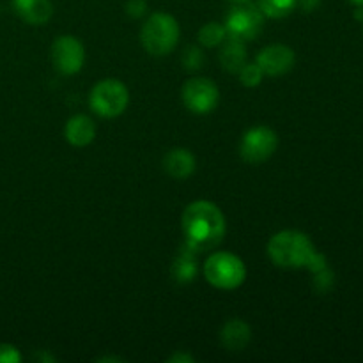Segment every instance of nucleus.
<instances>
[{"label": "nucleus", "mask_w": 363, "mask_h": 363, "mask_svg": "<svg viewBox=\"0 0 363 363\" xmlns=\"http://www.w3.org/2000/svg\"><path fill=\"white\" fill-rule=\"evenodd\" d=\"M181 227L188 248L194 252L211 250L218 247L225 236V215L215 202L195 201L184 208Z\"/></svg>", "instance_id": "f257e3e1"}, {"label": "nucleus", "mask_w": 363, "mask_h": 363, "mask_svg": "<svg viewBox=\"0 0 363 363\" xmlns=\"http://www.w3.org/2000/svg\"><path fill=\"white\" fill-rule=\"evenodd\" d=\"M311 238L301 230L287 229L273 234L268 241V255L279 268L300 269L307 268L315 254Z\"/></svg>", "instance_id": "f03ea898"}, {"label": "nucleus", "mask_w": 363, "mask_h": 363, "mask_svg": "<svg viewBox=\"0 0 363 363\" xmlns=\"http://www.w3.org/2000/svg\"><path fill=\"white\" fill-rule=\"evenodd\" d=\"M181 28L176 18L169 13H152L145 20L140 41L145 52L152 57H165L179 43Z\"/></svg>", "instance_id": "7ed1b4c3"}, {"label": "nucleus", "mask_w": 363, "mask_h": 363, "mask_svg": "<svg viewBox=\"0 0 363 363\" xmlns=\"http://www.w3.org/2000/svg\"><path fill=\"white\" fill-rule=\"evenodd\" d=\"M204 277L220 291H234L247 280V266L243 259L230 252H215L204 262Z\"/></svg>", "instance_id": "20e7f679"}, {"label": "nucleus", "mask_w": 363, "mask_h": 363, "mask_svg": "<svg viewBox=\"0 0 363 363\" xmlns=\"http://www.w3.org/2000/svg\"><path fill=\"white\" fill-rule=\"evenodd\" d=\"M89 105L94 113L105 119H113L126 112L130 105V91L117 78H105L92 87Z\"/></svg>", "instance_id": "39448f33"}, {"label": "nucleus", "mask_w": 363, "mask_h": 363, "mask_svg": "<svg viewBox=\"0 0 363 363\" xmlns=\"http://www.w3.org/2000/svg\"><path fill=\"white\" fill-rule=\"evenodd\" d=\"M223 25H225L227 38L247 43L261 34L262 27H264V14L252 0L234 4Z\"/></svg>", "instance_id": "423d86ee"}, {"label": "nucleus", "mask_w": 363, "mask_h": 363, "mask_svg": "<svg viewBox=\"0 0 363 363\" xmlns=\"http://www.w3.org/2000/svg\"><path fill=\"white\" fill-rule=\"evenodd\" d=\"M279 147V135L268 126H255L245 131L240 144V155L250 165H261L275 155Z\"/></svg>", "instance_id": "0eeeda50"}, {"label": "nucleus", "mask_w": 363, "mask_h": 363, "mask_svg": "<svg viewBox=\"0 0 363 363\" xmlns=\"http://www.w3.org/2000/svg\"><path fill=\"white\" fill-rule=\"evenodd\" d=\"M181 98H183L184 106L190 112L204 116V113L213 112L218 106L220 91L215 82L209 80V78L195 77L183 85Z\"/></svg>", "instance_id": "6e6552de"}, {"label": "nucleus", "mask_w": 363, "mask_h": 363, "mask_svg": "<svg viewBox=\"0 0 363 363\" xmlns=\"http://www.w3.org/2000/svg\"><path fill=\"white\" fill-rule=\"evenodd\" d=\"M52 64L60 74H77L85 64V48L74 35H59L52 45Z\"/></svg>", "instance_id": "1a4fd4ad"}, {"label": "nucleus", "mask_w": 363, "mask_h": 363, "mask_svg": "<svg viewBox=\"0 0 363 363\" xmlns=\"http://www.w3.org/2000/svg\"><path fill=\"white\" fill-rule=\"evenodd\" d=\"M255 64L261 67L264 77H282L294 67L296 53L287 45H269L259 52Z\"/></svg>", "instance_id": "9d476101"}, {"label": "nucleus", "mask_w": 363, "mask_h": 363, "mask_svg": "<svg viewBox=\"0 0 363 363\" xmlns=\"http://www.w3.org/2000/svg\"><path fill=\"white\" fill-rule=\"evenodd\" d=\"M64 138L73 147H87L96 138V124L89 116H73L64 126Z\"/></svg>", "instance_id": "9b49d317"}, {"label": "nucleus", "mask_w": 363, "mask_h": 363, "mask_svg": "<svg viewBox=\"0 0 363 363\" xmlns=\"http://www.w3.org/2000/svg\"><path fill=\"white\" fill-rule=\"evenodd\" d=\"M163 169L172 179H188L197 169V160L194 152L184 147L170 149L163 156Z\"/></svg>", "instance_id": "f8f14e48"}, {"label": "nucleus", "mask_w": 363, "mask_h": 363, "mask_svg": "<svg viewBox=\"0 0 363 363\" xmlns=\"http://www.w3.org/2000/svg\"><path fill=\"white\" fill-rule=\"evenodd\" d=\"M252 340V328L243 319H229L222 326L220 332V342L230 353H240L250 344Z\"/></svg>", "instance_id": "ddd939ff"}, {"label": "nucleus", "mask_w": 363, "mask_h": 363, "mask_svg": "<svg viewBox=\"0 0 363 363\" xmlns=\"http://www.w3.org/2000/svg\"><path fill=\"white\" fill-rule=\"evenodd\" d=\"M18 16L28 25H46L53 16V6L50 0H13Z\"/></svg>", "instance_id": "4468645a"}, {"label": "nucleus", "mask_w": 363, "mask_h": 363, "mask_svg": "<svg viewBox=\"0 0 363 363\" xmlns=\"http://www.w3.org/2000/svg\"><path fill=\"white\" fill-rule=\"evenodd\" d=\"M222 48H220V64L225 71L229 73L238 74L241 67L247 64V48H245V43L240 39L227 38L222 43Z\"/></svg>", "instance_id": "2eb2a0df"}, {"label": "nucleus", "mask_w": 363, "mask_h": 363, "mask_svg": "<svg viewBox=\"0 0 363 363\" xmlns=\"http://www.w3.org/2000/svg\"><path fill=\"white\" fill-rule=\"evenodd\" d=\"M172 275L176 282L179 284H188L195 279V275H197V262H195L191 248L186 247V250L176 259L172 266Z\"/></svg>", "instance_id": "dca6fc26"}, {"label": "nucleus", "mask_w": 363, "mask_h": 363, "mask_svg": "<svg viewBox=\"0 0 363 363\" xmlns=\"http://www.w3.org/2000/svg\"><path fill=\"white\" fill-rule=\"evenodd\" d=\"M257 6L266 18L280 20L296 9V0H257Z\"/></svg>", "instance_id": "f3484780"}, {"label": "nucleus", "mask_w": 363, "mask_h": 363, "mask_svg": "<svg viewBox=\"0 0 363 363\" xmlns=\"http://www.w3.org/2000/svg\"><path fill=\"white\" fill-rule=\"evenodd\" d=\"M227 39L225 25L218 23V21H209V23L202 25L199 30V41L206 48H215L220 46Z\"/></svg>", "instance_id": "a211bd4d"}, {"label": "nucleus", "mask_w": 363, "mask_h": 363, "mask_svg": "<svg viewBox=\"0 0 363 363\" xmlns=\"http://www.w3.org/2000/svg\"><path fill=\"white\" fill-rule=\"evenodd\" d=\"M238 74H240V82L245 87H257L262 82V78H264V73H262V69L255 62L245 64Z\"/></svg>", "instance_id": "6ab92c4d"}, {"label": "nucleus", "mask_w": 363, "mask_h": 363, "mask_svg": "<svg viewBox=\"0 0 363 363\" xmlns=\"http://www.w3.org/2000/svg\"><path fill=\"white\" fill-rule=\"evenodd\" d=\"M183 64L188 71H197L201 69L204 64V53L197 46H188L183 53Z\"/></svg>", "instance_id": "aec40b11"}, {"label": "nucleus", "mask_w": 363, "mask_h": 363, "mask_svg": "<svg viewBox=\"0 0 363 363\" xmlns=\"http://www.w3.org/2000/svg\"><path fill=\"white\" fill-rule=\"evenodd\" d=\"M314 286L319 293H328L333 287V284H335V275H333V272L330 268L321 269V272L314 273Z\"/></svg>", "instance_id": "412c9836"}, {"label": "nucleus", "mask_w": 363, "mask_h": 363, "mask_svg": "<svg viewBox=\"0 0 363 363\" xmlns=\"http://www.w3.org/2000/svg\"><path fill=\"white\" fill-rule=\"evenodd\" d=\"M147 0H128L126 2V13L128 16L138 20V18L144 16L147 13Z\"/></svg>", "instance_id": "4be33fe9"}, {"label": "nucleus", "mask_w": 363, "mask_h": 363, "mask_svg": "<svg viewBox=\"0 0 363 363\" xmlns=\"http://www.w3.org/2000/svg\"><path fill=\"white\" fill-rule=\"evenodd\" d=\"M21 354L11 344H0V363H20Z\"/></svg>", "instance_id": "5701e85b"}, {"label": "nucleus", "mask_w": 363, "mask_h": 363, "mask_svg": "<svg viewBox=\"0 0 363 363\" xmlns=\"http://www.w3.org/2000/svg\"><path fill=\"white\" fill-rule=\"evenodd\" d=\"M321 6V0H296V7H300L303 13H312Z\"/></svg>", "instance_id": "b1692460"}, {"label": "nucleus", "mask_w": 363, "mask_h": 363, "mask_svg": "<svg viewBox=\"0 0 363 363\" xmlns=\"http://www.w3.org/2000/svg\"><path fill=\"white\" fill-rule=\"evenodd\" d=\"M170 363H194V357L191 354H186V353H174L172 357L169 358Z\"/></svg>", "instance_id": "393cba45"}, {"label": "nucleus", "mask_w": 363, "mask_h": 363, "mask_svg": "<svg viewBox=\"0 0 363 363\" xmlns=\"http://www.w3.org/2000/svg\"><path fill=\"white\" fill-rule=\"evenodd\" d=\"M347 2L354 7H363V0H347Z\"/></svg>", "instance_id": "a878e982"}, {"label": "nucleus", "mask_w": 363, "mask_h": 363, "mask_svg": "<svg viewBox=\"0 0 363 363\" xmlns=\"http://www.w3.org/2000/svg\"><path fill=\"white\" fill-rule=\"evenodd\" d=\"M99 362H123L121 358H113V357H106V358H101Z\"/></svg>", "instance_id": "bb28decb"}, {"label": "nucleus", "mask_w": 363, "mask_h": 363, "mask_svg": "<svg viewBox=\"0 0 363 363\" xmlns=\"http://www.w3.org/2000/svg\"><path fill=\"white\" fill-rule=\"evenodd\" d=\"M229 2H233V4H240V2H248V0H229Z\"/></svg>", "instance_id": "cd10ccee"}]
</instances>
